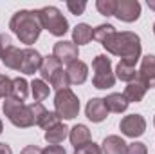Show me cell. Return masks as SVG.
Listing matches in <instances>:
<instances>
[{"instance_id":"1","label":"cell","mask_w":155,"mask_h":154,"mask_svg":"<svg viewBox=\"0 0 155 154\" xmlns=\"http://www.w3.org/2000/svg\"><path fill=\"white\" fill-rule=\"evenodd\" d=\"M110 54H116L121 60L124 62H130V64H137L139 58H141V38L139 35L132 33V31H116L112 33L110 37L103 40L101 44Z\"/></svg>"},{"instance_id":"2","label":"cell","mask_w":155,"mask_h":154,"mask_svg":"<svg viewBox=\"0 0 155 154\" xmlns=\"http://www.w3.org/2000/svg\"><path fill=\"white\" fill-rule=\"evenodd\" d=\"M9 29L16 35V38L25 45H33L40 38L41 33V20H40L38 11H31V9H20L16 11L11 20H9Z\"/></svg>"},{"instance_id":"3","label":"cell","mask_w":155,"mask_h":154,"mask_svg":"<svg viewBox=\"0 0 155 154\" xmlns=\"http://www.w3.org/2000/svg\"><path fill=\"white\" fill-rule=\"evenodd\" d=\"M40 76H41L43 82H49L51 87L56 93L63 91V89H71L67 71H63V64L54 54H49V56L43 58V62L40 65Z\"/></svg>"},{"instance_id":"4","label":"cell","mask_w":155,"mask_h":154,"mask_svg":"<svg viewBox=\"0 0 155 154\" xmlns=\"http://www.w3.org/2000/svg\"><path fill=\"white\" fill-rule=\"evenodd\" d=\"M4 114L5 118L18 129H29L35 125V120H33V113L29 109V105H25L24 102L20 100H15V98H5L4 102Z\"/></svg>"},{"instance_id":"5","label":"cell","mask_w":155,"mask_h":154,"mask_svg":"<svg viewBox=\"0 0 155 154\" xmlns=\"http://www.w3.org/2000/svg\"><path fill=\"white\" fill-rule=\"evenodd\" d=\"M40 20H41V27L45 31H49L54 37H63L69 31V22L67 18L61 15V11L54 5H45L38 9Z\"/></svg>"},{"instance_id":"6","label":"cell","mask_w":155,"mask_h":154,"mask_svg":"<svg viewBox=\"0 0 155 154\" xmlns=\"http://www.w3.org/2000/svg\"><path fill=\"white\" fill-rule=\"evenodd\" d=\"M92 85L96 89H110L116 83V75L112 73V62L107 54H97L92 60Z\"/></svg>"},{"instance_id":"7","label":"cell","mask_w":155,"mask_h":154,"mask_svg":"<svg viewBox=\"0 0 155 154\" xmlns=\"http://www.w3.org/2000/svg\"><path fill=\"white\" fill-rule=\"evenodd\" d=\"M54 113L61 120H74L79 114V100L71 89L58 91L54 96Z\"/></svg>"},{"instance_id":"8","label":"cell","mask_w":155,"mask_h":154,"mask_svg":"<svg viewBox=\"0 0 155 154\" xmlns=\"http://www.w3.org/2000/svg\"><path fill=\"white\" fill-rule=\"evenodd\" d=\"M119 129L128 138H139L146 131V120L141 114H128L124 116L119 123Z\"/></svg>"},{"instance_id":"9","label":"cell","mask_w":155,"mask_h":154,"mask_svg":"<svg viewBox=\"0 0 155 154\" xmlns=\"http://www.w3.org/2000/svg\"><path fill=\"white\" fill-rule=\"evenodd\" d=\"M116 16L126 24L135 22L141 16V4L137 0H117Z\"/></svg>"},{"instance_id":"10","label":"cell","mask_w":155,"mask_h":154,"mask_svg":"<svg viewBox=\"0 0 155 154\" xmlns=\"http://www.w3.org/2000/svg\"><path fill=\"white\" fill-rule=\"evenodd\" d=\"M52 54L61 62V64H72L79 58V51H78V45L74 42H69V40H60L54 44V49H52Z\"/></svg>"},{"instance_id":"11","label":"cell","mask_w":155,"mask_h":154,"mask_svg":"<svg viewBox=\"0 0 155 154\" xmlns=\"http://www.w3.org/2000/svg\"><path fill=\"white\" fill-rule=\"evenodd\" d=\"M41 62H43V56L40 54L36 49H33V47L22 49V64H20V73H24V75H35L36 71H40Z\"/></svg>"},{"instance_id":"12","label":"cell","mask_w":155,"mask_h":154,"mask_svg":"<svg viewBox=\"0 0 155 154\" xmlns=\"http://www.w3.org/2000/svg\"><path fill=\"white\" fill-rule=\"evenodd\" d=\"M85 114L92 123H101L107 120L108 116V109L105 103V98H90L87 107H85Z\"/></svg>"},{"instance_id":"13","label":"cell","mask_w":155,"mask_h":154,"mask_svg":"<svg viewBox=\"0 0 155 154\" xmlns=\"http://www.w3.org/2000/svg\"><path fill=\"white\" fill-rule=\"evenodd\" d=\"M148 89H150V85L146 82H143L141 78H137V80H134V82H130L126 85V89H124L123 94H124V98H126L128 103H139L144 98V94L148 93Z\"/></svg>"},{"instance_id":"14","label":"cell","mask_w":155,"mask_h":154,"mask_svg":"<svg viewBox=\"0 0 155 154\" xmlns=\"http://www.w3.org/2000/svg\"><path fill=\"white\" fill-rule=\"evenodd\" d=\"M67 76H69V82L74 83V85H81L87 82L88 78V65L81 60H76L72 64H69L67 67Z\"/></svg>"},{"instance_id":"15","label":"cell","mask_w":155,"mask_h":154,"mask_svg":"<svg viewBox=\"0 0 155 154\" xmlns=\"http://www.w3.org/2000/svg\"><path fill=\"white\" fill-rule=\"evenodd\" d=\"M126 142L121 138V136H107L103 142H101V152L103 154H124L126 152Z\"/></svg>"},{"instance_id":"16","label":"cell","mask_w":155,"mask_h":154,"mask_svg":"<svg viewBox=\"0 0 155 154\" xmlns=\"http://www.w3.org/2000/svg\"><path fill=\"white\" fill-rule=\"evenodd\" d=\"M139 78L143 82H146L148 85H152L155 82V54L143 56L141 67H139Z\"/></svg>"},{"instance_id":"17","label":"cell","mask_w":155,"mask_h":154,"mask_svg":"<svg viewBox=\"0 0 155 154\" xmlns=\"http://www.w3.org/2000/svg\"><path fill=\"white\" fill-rule=\"evenodd\" d=\"M69 140H71V143L74 145V149L85 145V143H88V142H90V131H88V127L83 125V123L74 125V127L69 131Z\"/></svg>"},{"instance_id":"18","label":"cell","mask_w":155,"mask_h":154,"mask_svg":"<svg viewBox=\"0 0 155 154\" xmlns=\"http://www.w3.org/2000/svg\"><path fill=\"white\" fill-rule=\"evenodd\" d=\"M114 75H116V78H119L121 82L130 83V82H134V80H137V78H139V71L135 69V65H134V64L121 60V62L116 65V73H114Z\"/></svg>"},{"instance_id":"19","label":"cell","mask_w":155,"mask_h":154,"mask_svg":"<svg viewBox=\"0 0 155 154\" xmlns=\"http://www.w3.org/2000/svg\"><path fill=\"white\" fill-rule=\"evenodd\" d=\"M69 131H71V129L60 121L58 125H54V127H51L49 131H45V142H47L49 145H60V143L69 136Z\"/></svg>"},{"instance_id":"20","label":"cell","mask_w":155,"mask_h":154,"mask_svg":"<svg viewBox=\"0 0 155 154\" xmlns=\"http://www.w3.org/2000/svg\"><path fill=\"white\" fill-rule=\"evenodd\" d=\"M0 58H2V62H4L5 67H9V69H13V71H20V64H22V49L11 45L7 51H4V53L0 54Z\"/></svg>"},{"instance_id":"21","label":"cell","mask_w":155,"mask_h":154,"mask_svg":"<svg viewBox=\"0 0 155 154\" xmlns=\"http://www.w3.org/2000/svg\"><path fill=\"white\" fill-rule=\"evenodd\" d=\"M105 103H107V109H108V113H124L126 109H128V102H126V98H124V94H121V93H112V94H108L107 98H105Z\"/></svg>"},{"instance_id":"22","label":"cell","mask_w":155,"mask_h":154,"mask_svg":"<svg viewBox=\"0 0 155 154\" xmlns=\"http://www.w3.org/2000/svg\"><path fill=\"white\" fill-rule=\"evenodd\" d=\"M94 38V29L88 24H78L72 29V42L76 45H85Z\"/></svg>"},{"instance_id":"23","label":"cell","mask_w":155,"mask_h":154,"mask_svg":"<svg viewBox=\"0 0 155 154\" xmlns=\"http://www.w3.org/2000/svg\"><path fill=\"white\" fill-rule=\"evenodd\" d=\"M29 87H31V93H33L35 102H40V103H41V102L49 96V93H51L49 83H47V82H43L41 78H35V80L29 83Z\"/></svg>"},{"instance_id":"24","label":"cell","mask_w":155,"mask_h":154,"mask_svg":"<svg viewBox=\"0 0 155 154\" xmlns=\"http://www.w3.org/2000/svg\"><path fill=\"white\" fill-rule=\"evenodd\" d=\"M29 94V83L25 78H15L13 80V87H11V98L24 102Z\"/></svg>"},{"instance_id":"25","label":"cell","mask_w":155,"mask_h":154,"mask_svg":"<svg viewBox=\"0 0 155 154\" xmlns=\"http://www.w3.org/2000/svg\"><path fill=\"white\" fill-rule=\"evenodd\" d=\"M97 11L103 16H116V9H117V0H97L96 2Z\"/></svg>"},{"instance_id":"26","label":"cell","mask_w":155,"mask_h":154,"mask_svg":"<svg viewBox=\"0 0 155 154\" xmlns=\"http://www.w3.org/2000/svg\"><path fill=\"white\" fill-rule=\"evenodd\" d=\"M112 33H116V27L112 24H101V26H97L94 29V40H97V42L103 44V40L107 38V37H110Z\"/></svg>"},{"instance_id":"27","label":"cell","mask_w":155,"mask_h":154,"mask_svg":"<svg viewBox=\"0 0 155 154\" xmlns=\"http://www.w3.org/2000/svg\"><path fill=\"white\" fill-rule=\"evenodd\" d=\"M60 120H61V118L56 114V113H49V111H47V114H45L43 118H41V120H40L38 125L41 127V129H43V131H49L51 127L58 125V123H60Z\"/></svg>"},{"instance_id":"28","label":"cell","mask_w":155,"mask_h":154,"mask_svg":"<svg viewBox=\"0 0 155 154\" xmlns=\"http://www.w3.org/2000/svg\"><path fill=\"white\" fill-rule=\"evenodd\" d=\"M74 154H103V152H101V147L97 143L88 142V143H85V145L74 149Z\"/></svg>"},{"instance_id":"29","label":"cell","mask_w":155,"mask_h":154,"mask_svg":"<svg viewBox=\"0 0 155 154\" xmlns=\"http://www.w3.org/2000/svg\"><path fill=\"white\" fill-rule=\"evenodd\" d=\"M11 87H13V80L7 78L5 75H0V98H9Z\"/></svg>"},{"instance_id":"30","label":"cell","mask_w":155,"mask_h":154,"mask_svg":"<svg viewBox=\"0 0 155 154\" xmlns=\"http://www.w3.org/2000/svg\"><path fill=\"white\" fill-rule=\"evenodd\" d=\"M29 109H31V113H33V120H35V125H38L40 120L43 118V116L47 114V109L40 103V102H35V103H31L29 105Z\"/></svg>"},{"instance_id":"31","label":"cell","mask_w":155,"mask_h":154,"mask_svg":"<svg viewBox=\"0 0 155 154\" xmlns=\"http://www.w3.org/2000/svg\"><path fill=\"white\" fill-rule=\"evenodd\" d=\"M124 154H148V149L143 142H134L126 145V152Z\"/></svg>"},{"instance_id":"32","label":"cell","mask_w":155,"mask_h":154,"mask_svg":"<svg viewBox=\"0 0 155 154\" xmlns=\"http://www.w3.org/2000/svg\"><path fill=\"white\" fill-rule=\"evenodd\" d=\"M67 9H69L72 15H83V11L87 9V2H74V0H69V2H67Z\"/></svg>"},{"instance_id":"33","label":"cell","mask_w":155,"mask_h":154,"mask_svg":"<svg viewBox=\"0 0 155 154\" xmlns=\"http://www.w3.org/2000/svg\"><path fill=\"white\" fill-rule=\"evenodd\" d=\"M11 45H13L11 37H9V35H5V33H0V54H2L4 51H7Z\"/></svg>"},{"instance_id":"34","label":"cell","mask_w":155,"mask_h":154,"mask_svg":"<svg viewBox=\"0 0 155 154\" xmlns=\"http://www.w3.org/2000/svg\"><path fill=\"white\" fill-rule=\"evenodd\" d=\"M41 154H67L61 145H47L45 149H41Z\"/></svg>"},{"instance_id":"35","label":"cell","mask_w":155,"mask_h":154,"mask_svg":"<svg viewBox=\"0 0 155 154\" xmlns=\"http://www.w3.org/2000/svg\"><path fill=\"white\" fill-rule=\"evenodd\" d=\"M20 154H41V149L36 147V145H27L25 149H22Z\"/></svg>"},{"instance_id":"36","label":"cell","mask_w":155,"mask_h":154,"mask_svg":"<svg viewBox=\"0 0 155 154\" xmlns=\"http://www.w3.org/2000/svg\"><path fill=\"white\" fill-rule=\"evenodd\" d=\"M0 154H13V151L7 143H0Z\"/></svg>"},{"instance_id":"37","label":"cell","mask_w":155,"mask_h":154,"mask_svg":"<svg viewBox=\"0 0 155 154\" xmlns=\"http://www.w3.org/2000/svg\"><path fill=\"white\" fill-rule=\"evenodd\" d=\"M148 7H150L152 11H155V0H148Z\"/></svg>"},{"instance_id":"38","label":"cell","mask_w":155,"mask_h":154,"mask_svg":"<svg viewBox=\"0 0 155 154\" xmlns=\"http://www.w3.org/2000/svg\"><path fill=\"white\" fill-rule=\"evenodd\" d=\"M2 131H4V123H2V120H0V134H2Z\"/></svg>"},{"instance_id":"39","label":"cell","mask_w":155,"mask_h":154,"mask_svg":"<svg viewBox=\"0 0 155 154\" xmlns=\"http://www.w3.org/2000/svg\"><path fill=\"white\" fill-rule=\"evenodd\" d=\"M153 35H155V24H153Z\"/></svg>"},{"instance_id":"40","label":"cell","mask_w":155,"mask_h":154,"mask_svg":"<svg viewBox=\"0 0 155 154\" xmlns=\"http://www.w3.org/2000/svg\"><path fill=\"white\" fill-rule=\"evenodd\" d=\"M153 125H155V116H153Z\"/></svg>"}]
</instances>
